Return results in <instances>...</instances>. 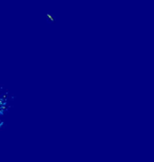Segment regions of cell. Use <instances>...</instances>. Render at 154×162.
Segmentation results:
<instances>
[{
    "label": "cell",
    "mask_w": 154,
    "mask_h": 162,
    "mask_svg": "<svg viewBox=\"0 0 154 162\" xmlns=\"http://www.w3.org/2000/svg\"><path fill=\"white\" fill-rule=\"evenodd\" d=\"M2 124H3V123H2V122H1V123H0V126H1V125H2Z\"/></svg>",
    "instance_id": "obj_1"
}]
</instances>
